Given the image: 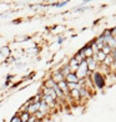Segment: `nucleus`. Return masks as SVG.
<instances>
[{"label": "nucleus", "mask_w": 116, "mask_h": 122, "mask_svg": "<svg viewBox=\"0 0 116 122\" xmlns=\"http://www.w3.org/2000/svg\"><path fill=\"white\" fill-rule=\"evenodd\" d=\"M89 77L92 82L95 92L96 91H102L104 88L106 87V77L104 76V74L99 72V71H95V72H91V75Z\"/></svg>", "instance_id": "f257e3e1"}, {"label": "nucleus", "mask_w": 116, "mask_h": 122, "mask_svg": "<svg viewBox=\"0 0 116 122\" xmlns=\"http://www.w3.org/2000/svg\"><path fill=\"white\" fill-rule=\"evenodd\" d=\"M75 75L77 76V79H79V80H81V79H86V77H89V76L91 75V72H90L89 70H87V65H86L85 61H84V62H81V64L79 65V67H77Z\"/></svg>", "instance_id": "f03ea898"}, {"label": "nucleus", "mask_w": 116, "mask_h": 122, "mask_svg": "<svg viewBox=\"0 0 116 122\" xmlns=\"http://www.w3.org/2000/svg\"><path fill=\"white\" fill-rule=\"evenodd\" d=\"M85 62H86V65H87V70H89L90 72H95V71H97V69H99V64H97V61L94 59V57L86 59V60H85Z\"/></svg>", "instance_id": "7ed1b4c3"}, {"label": "nucleus", "mask_w": 116, "mask_h": 122, "mask_svg": "<svg viewBox=\"0 0 116 122\" xmlns=\"http://www.w3.org/2000/svg\"><path fill=\"white\" fill-rule=\"evenodd\" d=\"M79 93H80V103L87 101V100L92 96V93L87 90L86 87H80L79 88Z\"/></svg>", "instance_id": "20e7f679"}, {"label": "nucleus", "mask_w": 116, "mask_h": 122, "mask_svg": "<svg viewBox=\"0 0 116 122\" xmlns=\"http://www.w3.org/2000/svg\"><path fill=\"white\" fill-rule=\"evenodd\" d=\"M66 65L69 66V69H70V71H71V72H74V74H75L80 64L77 62V61H76V59H75L74 56H71V57L68 60V62H66Z\"/></svg>", "instance_id": "39448f33"}, {"label": "nucleus", "mask_w": 116, "mask_h": 122, "mask_svg": "<svg viewBox=\"0 0 116 122\" xmlns=\"http://www.w3.org/2000/svg\"><path fill=\"white\" fill-rule=\"evenodd\" d=\"M50 77L53 79V81L55 82V84H59V82H61V81L65 80V79H64V76L60 74V71H59L58 69H56V70H53V72H51Z\"/></svg>", "instance_id": "423d86ee"}, {"label": "nucleus", "mask_w": 116, "mask_h": 122, "mask_svg": "<svg viewBox=\"0 0 116 122\" xmlns=\"http://www.w3.org/2000/svg\"><path fill=\"white\" fill-rule=\"evenodd\" d=\"M39 112H40V113H42L44 116H45V117H46V116H47L49 113L51 112V110H50V107H49L47 105H46L45 102L42 101V100H41V101H40V106H39Z\"/></svg>", "instance_id": "0eeeda50"}, {"label": "nucleus", "mask_w": 116, "mask_h": 122, "mask_svg": "<svg viewBox=\"0 0 116 122\" xmlns=\"http://www.w3.org/2000/svg\"><path fill=\"white\" fill-rule=\"evenodd\" d=\"M39 106H40V102H31V103L29 105V107H27V111H26V112L29 113L30 116L35 115L37 111H39Z\"/></svg>", "instance_id": "6e6552de"}, {"label": "nucleus", "mask_w": 116, "mask_h": 122, "mask_svg": "<svg viewBox=\"0 0 116 122\" xmlns=\"http://www.w3.org/2000/svg\"><path fill=\"white\" fill-rule=\"evenodd\" d=\"M0 55H1L3 57H5V59L11 56V49H10V46H8V45L1 46V49H0Z\"/></svg>", "instance_id": "1a4fd4ad"}, {"label": "nucleus", "mask_w": 116, "mask_h": 122, "mask_svg": "<svg viewBox=\"0 0 116 122\" xmlns=\"http://www.w3.org/2000/svg\"><path fill=\"white\" fill-rule=\"evenodd\" d=\"M65 82L66 84H77V82H79V79H77V76L74 72H71L65 77Z\"/></svg>", "instance_id": "9d476101"}, {"label": "nucleus", "mask_w": 116, "mask_h": 122, "mask_svg": "<svg viewBox=\"0 0 116 122\" xmlns=\"http://www.w3.org/2000/svg\"><path fill=\"white\" fill-rule=\"evenodd\" d=\"M58 70L60 71V74L64 76V79H65V77L68 76L69 74H71V71H70V69H69L68 65H60L59 67H58Z\"/></svg>", "instance_id": "9b49d317"}, {"label": "nucleus", "mask_w": 116, "mask_h": 122, "mask_svg": "<svg viewBox=\"0 0 116 122\" xmlns=\"http://www.w3.org/2000/svg\"><path fill=\"white\" fill-rule=\"evenodd\" d=\"M92 57L97 61V64H102L104 61H105V59H106V55H105V54L101 51V50H100V51H99L97 54H95Z\"/></svg>", "instance_id": "f8f14e48"}, {"label": "nucleus", "mask_w": 116, "mask_h": 122, "mask_svg": "<svg viewBox=\"0 0 116 122\" xmlns=\"http://www.w3.org/2000/svg\"><path fill=\"white\" fill-rule=\"evenodd\" d=\"M84 49V55H85V59H89V57H92V50H91V46L90 44H87V45H84L82 46Z\"/></svg>", "instance_id": "ddd939ff"}, {"label": "nucleus", "mask_w": 116, "mask_h": 122, "mask_svg": "<svg viewBox=\"0 0 116 122\" xmlns=\"http://www.w3.org/2000/svg\"><path fill=\"white\" fill-rule=\"evenodd\" d=\"M55 85H56V84L53 81L51 77H47V79H45L44 82H42V87H45V88H54Z\"/></svg>", "instance_id": "4468645a"}, {"label": "nucleus", "mask_w": 116, "mask_h": 122, "mask_svg": "<svg viewBox=\"0 0 116 122\" xmlns=\"http://www.w3.org/2000/svg\"><path fill=\"white\" fill-rule=\"evenodd\" d=\"M19 115V117H20V121L21 122H27L30 118V115L27 113V112H23V113H18Z\"/></svg>", "instance_id": "2eb2a0df"}, {"label": "nucleus", "mask_w": 116, "mask_h": 122, "mask_svg": "<svg viewBox=\"0 0 116 122\" xmlns=\"http://www.w3.org/2000/svg\"><path fill=\"white\" fill-rule=\"evenodd\" d=\"M101 51H102L105 55H106V56H109V55H111V54H112V50L110 49L109 46H106V45H105V46L101 49Z\"/></svg>", "instance_id": "dca6fc26"}, {"label": "nucleus", "mask_w": 116, "mask_h": 122, "mask_svg": "<svg viewBox=\"0 0 116 122\" xmlns=\"http://www.w3.org/2000/svg\"><path fill=\"white\" fill-rule=\"evenodd\" d=\"M10 122H21V121H20V117H19V115H18V113L14 115L13 117H11V120H10Z\"/></svg>", "instance_id": "f3484780"}, {"label": "nucleus", "mask_w": 116, "mask_h": 122, "mask_svg": "<svg viewBox=\"0 0 116 122\" xmlns=\"http://www.w3.org/2000/svg\"><path fill=\"white\" fill-rule=\"evenodd\" d=\"M111 36L116 39V26H114V27H111Z\"/></svg>", "instance_id": "a211bd4d"}, {"label": "nucleus", "mask_w": 116, "mask_h": 122, "mask_svg": "<svg viewBox=\"0 0 116 122\" xmlns=\"http://www.w3.org/2000/svg\"><path fill=\"white\" fill-rule=\"evenodd\" d=\"M111 56H112V59H114V62H116V50H115V51H112Z\"/></svg>", "instance_id": "6ab92c4d"}, {"label": "nucleus", "mask_w": 116, "mask_h": 122, "mask_svg": "<svg viewBox=\"0 0 116 122\" xmlns=\"http://www.w3.org/2000/svg\"><path fill=\"white\" fill-rule=\"evenodd\" d=\"M35 121H36L35 116H30V118H29V121H27V122H35Z\"/></svg>", "instance_id": "aec40b11"}]
</instances>
